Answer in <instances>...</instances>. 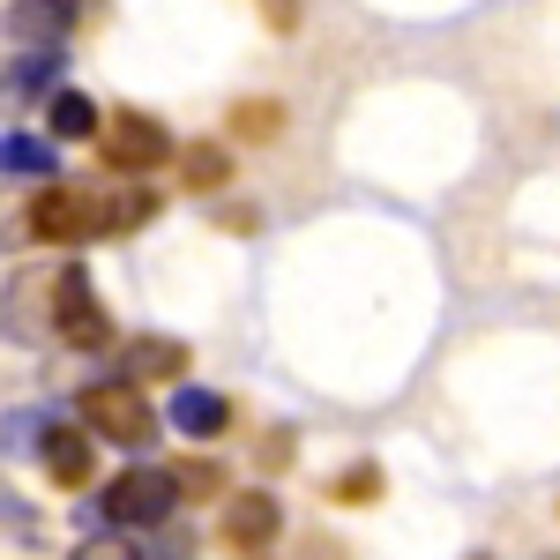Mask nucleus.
Instances as JSON below:
<instances>
[{"mask_svg": "<svg viewBox=\"0 0 560 560\" xmlns=\"http://www.w3.org/2000/svg\"><path fill=\"white\" fill-rule=\"evenodd\" d=\"M52 337L75 351H113V314L83 261H60V277H52Z\"/></svg>", "mask_w": 560, "mask_h": 560, "instance_id": "5", "label": "nucleus"}, {"mask_svg": "<svg viewBox=\"0 0 560 560\" xmlns=\"http://www.w3.org/2000/svg\"><path fill=\"white\" fill-rule=\"evenodd\" d=\"M60 90V52H23L0 68V113H31Z\"/></svg>", "mask_w": 560, "mask_h": 560, "instance_id": "10", "label": "nucleus"}, {"mask_svg": "<svg viewBox=\"0 0 560 560\" xmlns=\"http://www.w3.org/2000/svg\"><path fill=\"white\" fill-rule=\"evenodd\" d=\"M255 560H261V553H255Z\"/></svg>", "mask_w": 560, "mask_h": 560, "instance_id": "23", "label": "nucleus"}, {"mask_svg": "<svg viewBox=\"0 0 560 560\" xmlns=\"http://www.w3.org/2000/svg\"><path fill=\"white\" fill-rule=\"evenodd\" d=\"M232 179V158L217 150V142H195V150H179V187L187 195H217Z\"/></svg>", "mask_w": 560, "mask_h": 560, "instance_id": "16", "label": "nucleus"}, {"mask_svg": "<svg viewBox=\"0 0 560 560\" xmlns=\"http://www.w3.org/2000/svg\"><path fill=\"white\" fill-rule=\"evenodd\" d=\"M382 464H351V471L329 478V501H382Z\"/></svg>", "mask_w": 560, "mask_h": 560, "instance_id": "18", "label": "nucleus"}, {"mask_svg": "<svg viewBox=\"0 0 560 560\" xmlns=\"http://www.w3.org/2000/svg\"><path fill=\"white\" fill-rule=\"evenodd\" d=\"M165 427L187 433V441H217V433L232 427V396H224V388H179Z\"/></svg>", "mask_w": 560, "mask_h": 560, "instance_id": "12", "label": "nucleus"}, {"mask_svg": "<svg viewBox=\"0 0 560 560\" xmlns=\"http://www.w3.org/2000/svg\"><path fill=\"white\" fill-rule=\"evenodd\" d=\"M158 224V195L150 187H75V179H45L38 195L15 210V240H45V247H90L113 232H142Z\"/></svg>", "mask_w": 560, "mask_h": 560, "instance_id": "1", "label": "nucleus"}, {"mask_svg": "<svg viewBox=\"0 0 560 560\" xmlns=\"http://www.w3.org/2000/svg\"><path fill=\"white\" fill-rule=\"evenodd\" d=\"M173 486H179V501H210V493H224V471L210 456H187V464H173Z\"/></svg>", "mask_w": 560, "mask_h": 560, "instance_id": "17", "label": "nucleus"}, {"mask_svg": "<svg viewBox=\"0 0 560 560\" xmlns=\"http://www.w3.org/2000/svg\"><path fill=\"white\" fill-rule=\"evenodd\" d=\"M261 23L277 38H300V0H261Z\"/></svg>", "mask_w": 560, "mask_h": 560, "instance_id": "21", "label": "nucleus"}, {"mask_svg": "<svg viewBox=\"0 0 560 560\" xmlns=\"http://www.w3.org/2000/svg\"><path fill=\"white\" fill-rule=\"evenodd\" d=\"M52 277H60V261L52 269H15L0 284V337L8 345H52Z\"/></svg>", "mask_w": 560, "mask_h": 560, "instance_id": "6", "label": "nucleus"}, {"mask_svg": "<svg viewBox=\"0 0 560 560\" xmlns=\"http://www.w3.org/2000/svg\"><path fill=\"white\" fill-rule=\"evenodd\" d=\"M97 516L113 523V530H158V523H173L179 516L173 471L165 464H128V471L97 493Z\"/></svg>", "mask_w": 560, "mask_h": 560, "instance_id": "3", "label": "nucleus"}, {"mask_svg": "<svg viewBox=\"0 0 560 560\" xmlns=\"http://www.w3.org/2000/svg\"><path fill=\"white\" fill-rule=\"evenodd\" d=\"M60 158H52V135H0V179H52Z\"/></svg>", "mask_w": 560, "mask_h": 560, "instance_id": "14", "label": "nucleus"}, {"mask_svg": "<svg viewBox=\"0 0 560 560\" xmlns=\"http://www.w3.org/2000/svg\"><path fill=\"white\" fill-rule=\"evenodd\" d=\"M75 560H142V546H135L128 530H97V538L75 546Z\"/></svg>", "mask_w": 560, "mask_h": 560, "instance_id": "19", "label": "nucleus"}, {"mask_svg": "<svg viewBox=\"0 0 560 560\" xmlns=\"http://www.w3.org/2000/svg\"><path fill=\"white\" fill-rule=\"evenodd\" d=\"M261 464H269V471H284V464H292V433H284V427L261 441Z\"/></svg>", "mask_w": 560, "mask_h": 560, "instance_id": "22", "label": "nucleus"}, {"mask_svg": "<svg viewBox=\"0 0 560 560\" xmlns=\"http://www.w3.org/2000/svg\"><path fill=\"white\" fill-rule=\"evenodd\" d=\"M217 538H224L240 560L269 553V546L284 538V509H277V493H232V501H224V530H217Z\"/></svg>", "mask_w": 560, "mask_h": 560, "instance_id": "9", "label": "nucleus"}, {"mask_svg": "<svg viewBox=\"0 0 560 560\" xmlns=\"http://www.w3.org/2000/svg\"><path fill=\"white\" fill-rule=\"evenodd\" d=\"M97 120H105V113H97V97H90V90H52V97H45V128H52V142H97Z\"/></svg>", "mask_w": 560, "mask_h": 560, "instance_id": "13", "label": "nucleus"}, {"mask_svg": "<svg viewBox=\"0 0 560 560\" xmlns=\"http://www.w3.org/2000/svg\"><path fill=\"white\" fill-rule=\"evenodd\" d=\"M277 120H284L277 105H240L232 113V135H277Z\"/></svg>", "mask_w": 560, "mask_h": 560, "instance_id": "20", "label": "nucleus"}, {"mask_svg": "<svg viewBox=\"0 0 560 560\" xmlns=\"http://www.w3.org/2000/svg\"><path fill=\"white\" fill-rule=\"evenodd\" d=\"M0 31L23 52H60V45L75 38V0H8Z\"/></svg>", "mask_w": 560, "mask_h": 560, "instance_id": "8", "label": "nucleus"}, {"mask_svg": "<svg viewBox=\"0 0 560 560\" xmlns=\"http://www.w3.org/2000/svg\"><path fill=\"white\" fill-rule=\"evenodd\" d=\"M97 158L113 165V173H128V179H150V173H165L179 158V142L173 128L158 120V113H113V120H97Z\"/></svg>", "mask_w": 560, "mask_h": 560, "instance_id": "4", "label": "nucleus"}, {"mask_svg": "<svg viewBox=\"0 0 560 560\" xmlns=\"http://www.w3.org/2000/svg\"><path fill=\"white\" fill-rule=\"evenodd\" d=\"M52 419H60L52 404H15V411H0V456H38V441H45Z\"/></svg>", "mask_w": 560, "mask_h": 560, "instance_id": "15", "label": "nucleus"}, {"mask_svg": "<svg viewBox=\"0 0 560 560\" xmlns=\"http://www.w3.org/2000/svg\"><path fill=\"white\" fill-rule=\"evenodd\" d=\"M38 464L60 493H83L90 478H97V433H90L83 419H52L45 441H38Z\"/></svg>", "mask_w": 560, "mask_h": 560, "instance_id": "7", "label": "nucleus"}, {"mask_svg": "<svg viewBox=\"0 0 560 560\" xmlns=\"http://www.w3.org/2000/svg\"><path fill=\"white\" fill-rule=\"evenodd\" d=\"M179 374H187V345L179 337H135V345H120V382L158 388V382H179Z\"/></svg>", "mask_w": 560, "mask_h": 560, "instance_id": "11", "label": "nucleus"}, {"mask_svg": "<svg viewBox=\"0 0 560 560\" xmlns=\"http://www.w3.org/2000/svg\"><path fill=\"white\" fill-rule=\"evenodd\" d=\"M75 419H83L97 441H113V448H135V456H150L158 448V411H150V396L135 382H90L83 396H75Z\"/></svg>", "mask_w": 560, "mask_h": 560, "instance_id": "2", "label": "nucleus"}]
</instances>
